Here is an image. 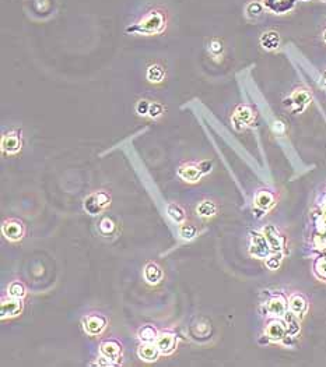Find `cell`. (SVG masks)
Instances as JSON below:
<instances>
[{
  "instance_id": "33",
  "label": "cell",
  "mask_w": 326,
  "mask_h": 367,
  "mask_svg": "<svg viewBox=\"0 0 326 367\" xmlns=\"http://www.w3.org/2000/svg\"><path fill=\"white\" fill-rule=\"evenodd\" d=\"M325 39H326V32H325Z\"/></svg>"
},
{
  "instance_id": "20",
  "label": "cell",
  "mask_w": 326,
  "mask_h": 367,
  "mask_svg": "<svg viewBox=\"0 0 326 367\" xmlns=\"http://www.w3.org/2000/svg\"><path fill=\"white\" fill-rule=\"evenodd\" d=\"M157 329L154 328L153 325H144L139 329V338L143 342H153L157 339Z\"/></svg>"
},
{
  "instance_id": "13",
  "label": "cell",
  "mask_w": 326,
  "mask_h": 367,
  "mask_svg": "<svg viewBox=\"0 0 326 367\" xmlns=\"http://www.w3.org/2000/svg\"><path fill=\"white\" fill-rule=\"evenodd\" d=\"M144 279L150 285H157L162 279V270L155 263H150L144 268Z\"/></svg>"
},
{
  "instance_id": "23",
  "label": "cell",
  "mask_w": 326,
  "mask_h": 367,
  "mask_svg": "<svg viewBox=\"0 0 326 367\" xmlns=\"http://www.w3.org/2000/svg\"><path fill=\"white\" fill-rule=\"evenodd\" d=\"M3 148L9 152L17 151V150L20 148L19 137H17V136H14V134H10V136L5 137V140H3Z\"/></svg>"
},
{
  "instance_id": "30",
  "label": "cell",
  "mask_w": 326,
  "mask_h": 367,
  "mask_svg": "<svg viewBox=\"0 0 326 367\" xmlns=\"http://www.w3.org/2000/svg\"><path fill=\"white\" fill-rule=\"evenodd\" d=\"M148 113L151 117H157L158 114L162 113V108H161L160 105H157V103H154V105H150V110H148Z\"/></svg>"
},
{
  "instance_id": "21",
  "label": "cell",
  "mask_w": 326,
  "mask_h": 367,
  "mask_svg": "<svg viewBox=\"0 0 326 367\" xmlns=\"http://www.w3.org/2000/svg\"><path fill=\"white\" fill-rule=\"evenodd\" d=\"M286 321H287V334L288 335L294 336L300 332V324L297 320V316L294 313H286Z\"/></svg>"
},
{
  "instance_id": "10",
  "label": "cell",
  "mask_w": 326,
  "mask_h": 367,
  "mask_svg": "<svg viewBox=\"0 0 326 367\" xmlns=\"http://www.w3.org/2000/svg\"><path fill=\"white\" fill-rule=\"evenodd\" d=\"M3 233L6 236L9 240L12 241H17L23 237V225L21 222L16 221V219H10L3 223Z\"/></svg>"
},
{
  "instance_id": "8",
  "label": "cell",
  "mask_w": 326,
  "mask_h": 367,
  "mask_svg": "<svg viewBox=\"0 0 326 367\" xmlns=\"http://www.w3.org/2000/svg\"><path fill=\"white\" fill-rule=\"evenodd\" d=\"M288 307H290V311L294 313L297 317H304L308 310V300L304 295L294 293L288 300Z\"/></svg>"
},
{
  "instance_id": "2",
  "label": "cell",
  "mask_w": 326,
  "mask_h": 367,
  "mask_svg": "<svg viewBox=\"0 0 326 367\" xmlns=\"http://www.w3.org/2000/svg\"><path fill=\"white\" fill-rule=\"evenodd\" d=\"M83 327L84 331L91 336L100 335L103 332L105 327H107V318L101 314H97V313H93V314H89L83 318Z\"/></svg>"
},
{
  "instance_id": "18",
  "label": "cell",
  "mask_w": 326,
  "mask_h": 367,
  "mask_svg": "<svg viewBox=\"0 0 326 367\" xmlns=\"http://www.w3.org/2000/svg\"><path fill=\"white\" fill-rule=\"evenodd\" d=\"M167 212H168V216H170L174 222H177V223H184V222H185V212H184V209L181 208L179 205H177V204H170V205L167 207Z\"/></svg>"
},
{
  "instance_id": "5",
  "label": "cell",
  "mask_w": 326,
  "mask_h": 367,
  "mask_svg": "<svg viewBox=\"0 0 326 367\" xmlns=\"http://www.w3.org/2000/svg\"><path fill=\"white\" fill-rule=\"evenodd\" d=\"M268 313L273 317L286 316L287 313V302L283 295H275L268 302Z\"/></svg>"
},
{
  "instance_id": "1",
  "label": "cell",
  "mask_w": 326,
  "mask_h": 367,
  "mask_svg": "<svg viewBox=\"0 0 326 367\" xmlns=\"http://www.w3.org/2000/svg\"><path fill=\"white\" fill-rule=\"evenodd\" d=\"M111 201L109 196L105 191H98L89 196L84 200V209L89 212L90 215H97L98 212H101Z\"/></svg>"
},
{
  "instance_id": "27",
  "label": "cell",
  "mask_w": 326,
  "mask_h": 367,
  "mask_svg": "<svg viewBox=\"0 0 326 367\" xmlns=\"http://www.w3.org/2000/svg\"><path fill=\"white\" fill-rule=\"evenodd\" d=\"M315 272L320 279L326 281V257H322L315 263Z\"/></svg>"
},
{
  "instance_id": "24",
  "label": "cell",
  "mask_w": 326,
  "mask_h": 367,
  "mask_svg": "<svg viewBox=\"0 0 326 367\" xmlns=\"http://www.w3.org/2000/svg\"><path fill=\"white\" fill-rule=\"evenodd\" d=\"M147 77L150 81L153 82H158L162 80V77H164V70L161 66H151L147 71Z\"/></svg>"
},
{
  "instance_id": "19",
  "label": "cell",
  "mask_w": 326,
  "mask_h": 367,
  "mask_svg": "<svg viewBox=\"0 0 326 367\" xmlns=\"http://www.w3.org/2000/svg\"><path fill=\"white\" fill-rule=\"evenodd\" d=\"M261 42H262L263 48H266V49H276L280 44V38L276 32H266V34H263Z\"/></svg>"
},
{
  "instance_id": "16",
  "label": "cell",
  "mask_w": 326,
  "mask_h": 367,
  "mask_svg": "<svg viewBox=\"0 0 326 367\" xmlns=\"http://www.w3.org/2000/svg\"><path fill=\"white\" fill-rule=\"evenodd\" d=\"M196 211H198V214L200 216H203V218H210V216H213L216 212H217V207H216V204L213 203V201L205 200V201L199 203Z\"/></svg>"
},
{
  "instance_id": "6",
  "label": "cell",
  "mask_w": 326,
  "mask_h": 367,
  "mask_svg": "<svg viewBox=\"0 0 326 367\" xmlns=\"http://www.w3.org/2000/svg\"><path fill=\"white\" fill-rule=\"evenodd\" d=\"M155 345H157V348L160 349L161 353H171L175 349V345H177V336L173 332H170V331L161 332L160 335L157 336V339H155Z\"/></svg>"
},
{
  "instance_id": "28",
  "label": "cell",
  "mask_w": 326,
  "mask_h": 367,
  "mask_svg": "<svg viewBox=\"0 0 326 367\" xmlns=\"http://www.w3.org/2000/svg\"><path fill=\"white\" fill-rule=\"evenodd\" d=\"M280 263H282V254H276L273 257H268V260H266V266L270 270H277Z\"/></svg>"
},
{
  "instance_id": "12",
  "label": "cell",
  "mask_w": 326,
  "mask_h": 367,
  "mask_svg": "<svg viewBox=\"0 0 326 367\" xmlns=\"http://www.w3.org/2000/svg\"><path fill=\"white\" fill-rule=\"evenodd\" d=\"M265 237H266V240H268L269 246L272 250H275V252H280L283 249V237L279 234L277 232V229L275 226H268V228L265 229Z\"/></svg>"
},
{
  "instance_id": "22",
  "label": "cell",
  "mask_w": 326,
  "mask_h": 367,
  "mask_svg": "<svg viewBox=\"0 0 326 367\" xmlns=\"http://www.w3.org/2000/svg\"><path fill=\"white\" fill-rule=\"evenodd\" d=\"M9 296H12V298H23L24 295H26V288H24V285L21 284V282H19V281H14V282H12L10 285H9Z\"/></svg>"
},
{
  "instance_id": "14",
  "label": "cell",
  "mask_w": 326,
  "mask_h": 367,
  "mask_svg": "<svg viewBox=\"0 0 326 367\" xmlns=\"http://www.w3.org/2000/svg\"><path fill=\"white\" fill-rule=\"evenodd\" d=\"M137 354H139L141 360L154 361L157 360V357L160 354V349L157 348V345H151L150 342H146V345H141L139 348Z\"/></svg>"
},
{
  "instance_id": "34",
  "label": "cell",
  "mask_w": 326,
  "mask_h": 367,
  "mask_svg": "<svg viewBox=\"0 0 326 367\" xmlns=\"http://www.w3.org/2000/svg\"><path fill=\"white\" fill-rule=\"evenodd\" d=\"M325 77H326V74H325Z\"/></svg>"
},
{
  "instance_id": "3",
  "label": "cell",
  "mask_w": 326,
  "mask_h": 367,
  "mask_svg": "<svg viewBox=\"0 0 326 367\" xmlns=\"http://www.w3.org/2000/svg\"><path fill=\"white\" fill-rule=\"evenodd\" d=\"M100 352L103 354L104 359H107L111 364H116L121 359L122 346L121 343L115 339H108V341H104L101 343Z\"/></svg>"
},
{
  "instance_id": "11",
  "label": "cell",
  "mask_w": 326,
  "mask_h": 367,
  "mask_svg": "<svg viewBox=\"0 0 326 367\" xmlns=\"http://www.w3.org/2000/svg\"><path fill=\"white\" fill-rule=\"evenodd\" d=\"M255 205L262 212H266L268 209H270L275 205V196H273V193L269 190L258 191L255 196Z\"/></svg>"
},
{
  "instance_id": "9",
  "label": "cell",
  "mask_w": 326,
  "mask_h": 367,
  "mask_svg": "<svg viewBox=\"0 0 326 367\" xmlns=\"http://www.w3.org/2000/svg\"><path fill=\"white\" fill-rule=\"evenodd\" d=\"M21 310H23V303L20 299L10 296V299L2 300V318L17 316Z\"/></svg>"
},
{
  "instance_id": "32",
  "label": "cell",
  "mask_w": 326,
  "mask_h": 367,
  "mask_svg": "<svg viewBox=\"0 0 326 367\" xmlns=\"http://www.w3.org/2000/svg\"><path fill=\"white\" fill-rule=\"evenodd\" d=\"M199 168H200L202 173H207V172L211 171V162H209V161H206V162H202V164L199 165Z\"/></svg>"
},
{
  "instance_id": "15",
  "label": "cell",
  "mask_w": 326,
  "mask_h": 367,
  "mask_svg": "<svg viewBox=\"0 0 326 367\" xmlns=\"http://www.w3.org/2000/svg\"><path fill=\"white\" fill-rule=\"evenodd\" d=\"M200 168L195 166V165H185L179 169V176L182 179H185L186 182H196L200 177Z\"/></svg>"
},
{
  "instance_id": "7",
  "label": "cell",
  "mask_w": 326,
  "mask_h": 367,
  "mask_svg": "<svg viewBox=\"0 0 326 367\" xmlns=\"http://www.w3.org/2000/svg\"><path fill=\"white\" fill-rule=\"evenodd\" d=\"M266 335L272 341H282L287 335V325L280 320H273L266 327Z\"/></svg>"
},
{
  "instance_id": "4",
  "label": "cell",
  "mask_w": 326,
  "mask_h": 367,
  "mask_svg": "<svg viewBox=\"0 0 326 367\" xmlns=\"http://www.w3.org/2000/svg\"><path fill=\"white\" fill-rule=\"evenodd\" d=\"M269 253H270V246H269L265 234L254 232L252 241H251V254L258 259H268Z\"/></svg>"
},
{
  "instance_id": "31",
  "label": "cell",
  "mask_w": 326,
  "mask_h": 367,
  "mask_svg": "<svg viewBox=\"0 0 326 367\" xmlns=\"http://www.w3.org/2000/svg\"><path fill=\"white\" fill-rule=\"evenodd\" d=\"M148 110H150V105H148L147 101H141L140 103L137 105V112L140 114L148 113Z\"/></svg>"
},
{
  "instance_id": "26",
  "label": "cell",
  "mask_w": 326,
  "mask_h": 367,
  "mask_svg": "<svg viewBox=\"0 0 326 367\" xmlns=\"http://www.w3.org/2000/svg\"><path fill=\"white\" fill-rule=\"evenodd\" d=\"M115 230V223L112 222V219H109V218H104L101 223H100V232L105 236H108L111 234L112 232Z\"/></svg>"
},
{
  "instance_id": "29",
  "label": "cell",
  "mask_w": 326,
  "mask_h": 367,
  "mask_svg": "<svg viewBox=\"0 0 326 367\" xmlns=\"http://www.w3.org/2000/svg\"><path fill=\"white\" fill-rule=\"evenodd\" d=\"M242 109H243V112L242 113H239V112H238L237 117H239L242 123H248L251 119V116H252V113H251L250 108H247V106H242Z\"/></svg>"
},
{
  "instance_id": "17",
  "label": "cell",
  "mask_w": 326,
  "mask_h": 367,
  "mask_svg": "<svg viewBox=\"0 0 326 367\" xmlns=\"http://www.w3.org/2000/svg\"><path fill=\"white\" fill-rule=\"evenodd\" d=\"M309 99H311V96H309V94L307 92V89H297L294 94H293V98H291V101L294 102L295 105H298L297 112L301 110V109L305 108L308 105V102H309Z\"/></svg>"
},
{
  "instance_id": "25",
  "label": "cell",
  "mask_w": 326,
  "mask_h": 367,
  "mask_svg": "<svg viewBox=\"0 0 326 367\" xmlns=\"http://www.w3.org/2000/svg\"><path fill=\"white\" fill-rule=\"evenodd\" d=\"M196 233H198V229L195 228L193 225H182L181 229H179L181 237L185 239V240H192L193 237L196 236Z\"/></svg>"
}]
</instances>
